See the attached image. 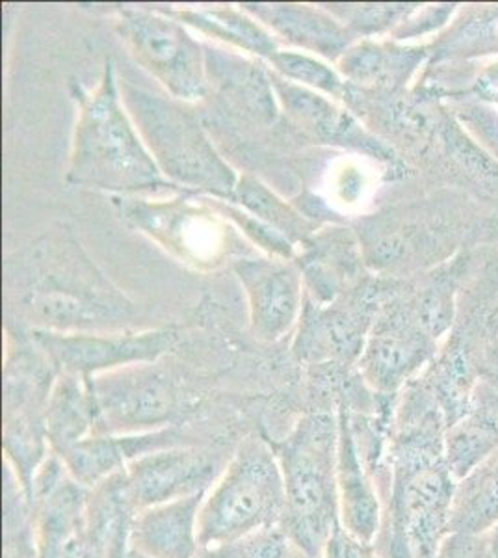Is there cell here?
<instances>
[{"mask_svg":"<svg viewBox=\"0 0 498 558\" xmlns=\"http://www.w3.org/2000/svg\"><path fill=\"white\" fill-rule=\"evenodd\" d=\"M447 418L418 376L398 395L391 426V483L381 495L376 546L384 558H436L450 534L456 478L445 460Z\"/></svg>","mask_w":498,"mask_h":558,"instance_id":"1","label":"cell"},{"mask_svg":"<svg viewBox=\"0 0 498 558\" xmlns=\"http://www.w3.org/2000/svg\"><path fill=\"white\" fill-rule=\"evenodd\" d=\"M498 244V210L469 192L429 183L421 196L363 222L366 265L411 279L456 255Z\"/></svg>","mask_w":498,"mask_h":558,"instance_id":"2","label":"cell"},{"mask_svg":"<svg viewBox=\"0 0 498 558\" xmlns=\"http://www.w3.org/2000/svg\"><path fill=\"white\" fill-rule=\"evenodd\" d=\"M271 449L283 473L281 529L305 557L323 558L335 529L341 525L339 502V417L315 412L297 421L291 434Z\"/></svg>","mask_w":498,"mask_h":558,"instance_id":"3","label":"cell"},{"mask_svg":"<svg viewBox=\"0 0 498 558\" xmlns=\"http://www.w3.org/2000/svg\"><path fill=\"white\" fill-rule=\"evenodd\" d=\"M68 183L101 191H165L175 184L160 172L118 92L108 65L101 84L81 97Z\"/></svg>","mask_w":498,"mask_h":558,"instance_id":"4","label":"cell"},{"mask_svg":"<svg viewBox=\"0 0 498 558\" xmlns=\"http://www.w3.org/2000/svg\"><path fill=\"white\" fill-rule=\"evenodd\" d=\"M21 300L44 323L60 328L118 324L126 315L123 296L112 291L75 242L58 239L32 250L20 263Z\"/></svg>","mask_w":498,"mask_h":558,"instance_id":"5","label":"cell"},{"mask_svg":"<svg viewBox=\"0 0 498 558\" xmlns=\"http://www.w3.org/2000/svg\"><path fill=\"white\" fill-rule=\"evenodd\" d=\"M284 502L283 473L270 441H242L205 497L199 514V546H221L281 525Z\"/></svg>","mask_w":498,"mask_h":558,"instance_id":"6","label":"cell"},{"mask_svg":"<svg viewBox=\"0 0 498 558\" xmlns=\"http://www.w3.org/2000/svg\"><path fill=\"white\" fill-rule=\"evenodd\" d=\"M123 105L139 136L171 183L234 199L236 178L197 123L175 102L123 84Z\"/></svg>","mask_w":498,"mask_h":558,"instance_id":"7","label":"cell"},{"mask_svg":"<svg viewBox=\"0 0 498 558\" xmlns=\"http://www.w3.org/2000/svg\"><path fill=\"white\" fill-rule=\"evenodd\" d=\"M441 344L418 317L405 279H400V286L385 302L368 333L357 371L374 393L394 397L423 375Z\"/></svg>","mask_w":498,"mask_h":558,"instance_id":"8","label":"cell"},{"mask_svg":"<svg viewBox=\"0 0 498 558\" xmlns=\"http://www.w3.org/2000/svg\"><path fill=\"white\" fill-rule=\"evenodd\" d=\"M86 384L94 402V436L162 430L175 417L173 381L153 363L118 368L110 375L94 376Z\"/></svg>","mask_w":498,"mask_h":558,"instance_id":"9","label":"cell"},{"mask_svg":"<svg viewBox=\"0 0 498 558\" xmlns=\"http://www.w3.org/2000/svg\"><path fill=\"white\" fill-rule=\"evenodd\" d=\"M118 28L136 62L173 97L199 99L207 92L202 47L179 21L144 10H123Z\"/></svg>","mask_w":498,"mask_h":558,"instance_id":"10","label":"cell"},{"mask_svg":"<svg viewBox=\"0 0 498 558\" xmlns=\"http://www.w3.org/2000/svg\"><path fill=\"white\" fill-rule=\"evenodd\" d=\"M228 462L221 454L192 445L147 452L121 471L123 494L134 512L184 499L212 488Z\"/></svg>","mask_w":498,"mask_h":558,"instance_id":"11","label":"cell"},{"mask_svg":"<svg viewBox=\"0 0 498 558\" xmlns=\"http://www.w3.org/2000/svg\"><path fill=\"white\" fill-rule=\"evenodd\" d=\"M89 489L73 481L51 452L32 486L38 558H78L86 542Z\"/></svg>","mask_w":498,"mask_h":558,"instance_id":"12","label":"cell"},{"mask_svg":"<svg viewBox=\"0 0 498 558\" xmlns=\"http://www.w3.org/2000/svg\"><path fill=\"white\" fill-rule=\"evenodd\" d=\"M45 357L63 375L94 378L97 373L118 371L139 363L157 362L175 344L173 330L147 331L139 336H94V333H36Z\"/></svg>","mask_w":498,"mask_h":558,"instance_id":"13","label":"cell"},{"mask_svg":"<svg viewBox=\"0 0 498 558\" xmlns=\"http://www.w3.org/2000/svg\"><path fill=\"white\" fill-rule=\"evenodd\" d=\"M252 307V328L263 341H278L291 330L302 305V276L281 260H240L236 265Z\"/></svg>","mask_w":498,"mask_h":558,"instance_id":"14","label":"cell"},{"mask_svg":"<svg viewBox=\"0 0 498 558\" xmlns=\"http://www.w3.org/2000/svg\"><path fill=\"white\" fill-rule=\"evenodd\" d=\"M208 492L144 508L134 514L129 546L147 558H196L199 514Z\"/></svg>","mask_w":498,"mask_h":558,"instance_id":"15","label":"cell"},{"mask_svg":"<svg viewBox=\"0 0 498 558\" xmlns=\"http://www.w3.org/2000/svg\"><path fill=\"white\" fill-rule=\"evenodd\" d=\"M337 417H339L337 478H339L341 523L353 536L365 542H376L381 529V518H384L378 488L363 463L347 410L339 407Z\"/></svg>","mask_w":498,"mask_h":558,"instance_id":"16","label":"cell"},{"mask_svg":"<svg viewBox=\"0 0 498 558\" xmlns=\"http://www.w3.org/2000/svg\"><path fill=\"white\" fill-rule=\"evenodd\" d=\"M498 449V380L482 378L467 413L448 426L445 460L456 483Z\"/></svg>","mask_w":498,"mask_h":558,"instance_id":"17","label":"cell"},{"mask_svg":"<svg viewBox=\"0 0 498 558\" xmlns=\"http://www.w3.org/2000/svg\"><path fill=\"white\" fill-rule=\"evenodd\" d=\"M279 83H281L278 84L279 94L283 97L287 110L302 125L313 129L320 138L348 144V146L357 147L361 151L371 153L376 159L391 165L394 170L404 168L391 147L385 146L381 140L374 138L373 134L363 131L347 112L335 108L331 102L316 96L309 89L300 88L291 83L284 84L283 81Z\"/></svg>","mask_w":498,"mask_h":558,"instance_id":"18","label":"cell"},{"mask_svg":"<svg viewBox=\"0 0 498 558\" xmlns=\"http://www.w3.org/2000/svg\"><path fill=\"white\" fill-rule=\"evenodd\" d=\"M247 8L259 20L266 21L279 36L324 57L337 58L347 54L348 45L353 38L350 28L342 26L339 21H335L326 13L316 12L311 8L278 4H253Z\"/></svg>","mask_w":498,"mask_h":558,"instance_id":"19","label":"cell"},{"mask_svg":"<svg viewBox=\"0 0 498 558\" xmlns=\"http://www.w3.org/2000/svg\"><path fill=\"white\" fill-rule=\"evenodd\" d=\"M428 65L467 64L498 54V7H463L445 33L428 45Z\"/></svg>","mask_w":498,"mask_h":558,"instance_id":"20","label":"cell"},{"mask_svg":"<svg viewBox=\"0 0 498 558\" xmlns=\"http://www.w3.org/2000/svg\"><path fill=\"white\" fill-rule=\"evenodd\" d=\"M498 526V449L456 483L450 533L491 534Z\"/></svg>","mask_w":498,"mask_h":558,"instance_id":"21","label":"cell"},{"mask_svg":"<svg viewBox=\"0 0 498 558\" xmlns=\"http://www.w3.org/2000/svg\"><path fill=\"white\" fill-rule=\"evenodd\" d=\"M47 436L57 457L94 436L95 412L88 384L81 376L63 375L52 387L47 404Z\"/></svg>","mask_w":498,"mask_h":558,"instance_id":"22","label":"cell"},{"mask_svg":"<svg viewBox=\"0 0 498 558\" xmlns=\"http://www.w3.org/2000/svg\"><path fill=\"white\" fill-rule=\"evenodd\" d=\"M426 60H429L428 45L397 47L366 44L348 51L342 60V68L344 73L357 81L384 84L387 88H400Z\"/></svg>","mask_w":498,"mask_h":558,"instance_id":"23","label":"cell"},{"mask_svg":"<svg viewBox=\"0 0 498 558\" xmlns=\"http://www.w3.org/2000/svg\"><path fill=\"white\" fill-rule=\"evenodd\" d=\"M177 17L186 21L197 31L236 45L244 51L259 57L271 58L279 51L278 39H274L259 23L233 10H203V12H181Z\"/></svg>","mask_w":498,"mask_h":558,"instance_id":"24","label":"cell"},{"mask_svg":"<svg viewBox=\"0 0 498 558\" xmlns=\"http://www.w3.org/2000/svg\"><path fill=\"white\" fill-rule=\"evenodd\" d=\"M4 558H38V531L32 501L4 462Z\"/></svg>","mask_w":498,"mask_h":558,"instance_id":"25","label":"cell"},{"mask_svg":"<svg viewBox=\"0 0 498 558\" xmlns=\"http://www.w3.org/2000/svg\"><path fill=\"white\" fill-rule=\"evenodd\" d=\"M234 199H239V204L244 205L250 213L255 215V218L259 216L260 220H265L270 228L279 231L289 241L303 239L309 231V223L305 222L302 216L274 196L265 184H260L255 179H240L236 191H234Z\"/></svg>","mask_w":498,"mask_h":558,"instance_id":"26","label":"cell"},{"mask_svg":"<svg viewBox=\"0 0 498 558\" xmlns=\"http://www.w3.org/2000/svg\"><path fill=\"white\" fill-rule=\"evenodd\" d=\"M292 544L281 526L263 529L229 544L202 547L196 558H289Z\"/></svg>","mask_w":498,"mask_h":558,"instance_id":"27","label":"cell"},{"mask_svg":"<svg viewBox=\"0 0 498 558\" xmlns=\"http://www.w3.org/2000/svg\"><path fill=\"white\" fill-rule=\"evenodd\" d=\"M270 62L281 75L291 81L323 89L329 96L341 97L344 94L341 76L316 58L303 52L278 51L270 58Z\"/></svg>","mask_w":498,"mask_h":558,"instance_id":"28","label":"cell"},{"mask_svg":"<svg viewBox=\"0 0 498 558\" xmlns=\"http://www.w3.org/2000/svg\"><path fill=\"white\" fill-rule=\"evenodd\" d=\"M447 105L479 146L498 160L497 110L486 102L458 101Z\"/></svg>","mask_w":498,"mask_h":558,"instance_id":"29","label":"cell"},{"mask_svg":"<svg viewBox=\"0 0 498 558\" xmlns=\"http://www.w3.org/2000/svg\"><path fill=\"white\" fill-rule=\"evenodd\" d=\"M436 558H497L491 534L450 533L442 539Z\"/></svg>","mask_w":498,"mask_h":558,"instance_id":"30","label":"cell"},{"mask_svg":"<svg viewBox=\"0 0 498 558\" xmlns=\"http://www.w3.org/2000/svg\"><path fill=\"white\" fill-rule=\"evenodd\" d=\"M454 12L456 4H441V7L426 8L423 13L418 12L421 13L418 17H413V13H411L402 25H398L392 31V36H394V39H408L429 33V31H436V28L447 25V21L452 17Z\"/></svg>","mask_w":498,"mask_h":558,"instance_id":"31","label":"cell"},{"mask_svg":"<svg viewBox=\"0 0 498 558\" xmlns=\"http://www.w3.org/2000/svg\"><path fill=\"white\" fill-rule=\"evenodd\" d=\"M323 558H384L376 542H365L348 533L341 525L335 529Z\"/></svg>","mask_w":498,"mask_h":558,"instance_id":"32","label":"cell"},{"mask_svg":"<svg viewBox=\"0 0 498 558\" xmlns=\"http://www.w3.org/2000/svg\"><path fill=\"white\" fill-rule=\"evenodd\" d=\"M491 536H493V547H495V553H497V558H498V526H497V529H495V531H493Z\"/></svg>","mask_w":498,"mask_h":558,"instance_id":"33","label":"cell"},{"mask_svg":"<svg viewBox=\"0 0 498 558\" xmlns=\"http://www.w3.org/2000/svg\"><path fill=\"white\" fill-rule=\"evenodd\" d=\"M289 558H309V557H305V555H303V553H300V551H297V549H294V547H292L291 557H289Z\"/></svg>","mask_w":498,"mask_h":558,"instance_id":"34","label":"cell"}]
</instances>
